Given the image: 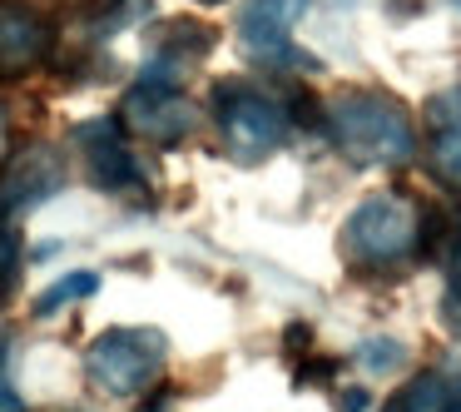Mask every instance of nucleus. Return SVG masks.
Wrapping results in <instances>:
<instances>
[{
	"mask_svg": "<svg viewBox=\"0 0 461 412\" xmlns=\"http://www.w3.org/2000/svg\"><path fill=\"white\" fill-rule=\"evenodd\" d=\"M382 412H451V378L447 372H417L407 388H397Z\"/></svg>",
	"mask_w": 461,
	"mask_h": 412,
	"instance_id": "ddd939ff",
	"label": "nucleus"
},
{
	"mask_svg": "<svg viewBox=\"0 0 461 412\" xmlns=\"http://www.w3.org/2000/svg\"><path fill=\"white\" fill-rule=\"evenodd\" d=\"M75 144L85 154V169H90L95 189L104 194H140L144 189V169L130 150V134L120 130L114 114H100V120H85L75 130Z\"/></svg>",
	"mask_w": 461,
	"mask_h": 412,
	"instance_id": "0eeeda50",
	"label": "nucleus"
},
{
	"mask_svg": "<svg viewBox=\"0 0 461 412\" xmlns=\"http://www.w3.org/2000/svg\"><path fill=\"white\" fill-rule=\"evenodd\" d=\"M402 343H392V338H372V343H362V352H357V362L362 368H372V372H397L402 368Z\"/></svg>",
	"mask_w": 461,
	"mask_h": 412,
	"instance_id": "f3484780",
	"label": "nucleus"
},
{
	"mask_svg": "<svg viewBox=\"0 0 461 412\" xmlns=\"http://www.w3.org/2000/svg\"><path fill=\"white\" fill-rule=\"evenodd\" d=\"M149 15H154V0H75L70 15L55 21V31H65L80 45H104L130 25L149 21Z\"/></svg>",
	"mask_w": 461,
	"mask_h": 412,
	"instance_id": "9b49d317",
	"label": "nucleus"
},
{
	"mask_svg": "<svg viewBox=\"0 0 461 412\" xmlns=\"http://www.w3.org/2000/svg\"><path fill=\"white\" fill-rule=\"evenodd\" d=\"M199 5H219V0H199Z\"/></svg>",
	"mask_w": 461,
	"mask_h": 412,
	"instance_id": "b1692460",
	"label": "nucleus"
},
{
	"mask_svg": "<svg viewBox=\"0 0 461 412\" xmlns=\"http://www.w3.org/2000/svg\"><path fill=\"white\" fill-rule=\"evenodd\" d=\"M213 120L223 150L239 164H258L293 134V95H278L258 80H219L213 85Z\"/></svg>",
	"mask_w": 461,
	"mask_h": 412,
	"instance_id": "7ed1b4c3",
	"label": "nucleus"
},
{
	"mask_svg": "<svg viewBox=\"0 0 461 412\" xmlns=\"http://www.w3.org/2000/svg\"><path fill=\"white\" fill-rule=\"evenodd\" d=\"M322 134L348 154L352 164H407L417 154V130L397 95L352 85L338 90L322 110Z\"/></svg>",
	"mask_w": 461,
	"mask_h": 412,
	"instance_id": "f257e3e1",
	"label": "nucleus"
},
{
	"mask_svg": "<svg viewBox=\"0 0 461 412\" xmlns=\"http://www.w3.org/2000/svg\"><path fill=\"white\" fill-rule=\"evenodd\" d=\"M338 253L352 273H397L421 259V204L407 194H372L348 214Z\"/></svg>",
	"mask_w": 461,
	"mask_h": 412,
	"instance_id": "f03ea898",
	"label": "nucleus"
},
{
	"mask_svg": "<svg viewBox=\"0 0 461 412\" xmlns=\"http://www.w3.org/2000/svg\"><path fill=\"white\" fill-rule=\"evenodd\" d=\"M169 338L159 328H104L85 348V372L110 398H140L164 378Z\"/></svg>",
	"mask_w": 461,
	"mask_h": 412,
	"instance_id": "20e7f679",
	"label": "nucleus"
},
{
	"mask_svg": "<svg viewBox=\"0 0 461 412\" xmlns=\"http://www.w3.org/2000/svg\"><path fill=\"white\" fill-rule=\"evenodd\" d=\"M451 412H461V378H451Z\"/></svg>",
	"mask_w": 461,
	"mask_h": 412,
	"instance_id": "4be33fe9",
	"label": "nucleus"
},
{
	"mask_svg": "<svg viewBox=\"0 0 461 412\" xmlns=\"http://www.w3.org/2000/svg\"><path fill=\"white\" fill-rule=\"evenodd\" d=\"M65 189V154L55 144H25L5 169H0V219H21L41 209L45 199Z\"/></svg>",
	"mask_w": 461,
	"mask_h": 412,
	"instance_id": "6e6552de",
	"label": "nucleus"
},
{
	"mask_svg": "<svg viewBox=\"0 0 461 412\" xmlns=\"http://www.w3.org/2000/svg\"><path fill=\"white\" fill-rule=\"evenodd\" d=\"M338 402H342L348 412H362V407H367V392H348V398H338Z\"/></svg>",
	"mask_w": 461,
	"mask_h": 412,
	"instance_id": "412c9836",
	"label": "nucleus"
},
{
	"mask_svg": "<svg viewBox=\"0 0 461 412\" xmlns=\"http://www.w3.org/2000/svg\"><path fill=\"white\" fill-rule=\"evenodd\" d=\"M21 229H15L11 219H0V308H11L15 288H21Z\"/></svg>",
	"mask_w": 461,
	"mask_h": 412,
	"instance_id": "2eb2a0df",
	"label": "nucleus"
},
{
	"mask_svg": "<svg viewBox=\"0 0 461 412\" xmlns=\"http://www.w3.org/2000/svg\"><path fill=\"white\" fill-rule=\"evenodd\" d=\"M100 293V273H90V269H80V273H65V279H55L50 288L35 298V318H50V313H60L65 303H75V298H95Z\"/></svg>",
	"mask_w": 461,
	"mask_h": 412,
	"instance_id": "4468645a",
	"label": "nucleus"
},
{
	"mask_svg": "<svg viewBox=\"0 0 461 412\" xmlns=\"http://www.w3.org/2000/svg\"><path fill=\"white\" fill-rule=\"evenodd\" d=\"M0 412H25L21 392L11 382V328H0Z\"/></svg>",
	"mask_w": 461,
	"mask_h": 412,
	"instance_id": "a211bd4d",
	"label": "nucleus"
},
{
	"mask_svg": "<svg viewBox=\"0 0 461 412\" xmlns=\"http://www.w3.org/2000/svg\"><path fill=\"white\" fill-rule=\"evenodd\" d=\"M312 11V0H243L239 11V41L253 60L263 65H298L293 50V31Z\"/></svg>",
	"mask_w": 461,
	"mask_h": 412,
	"instance_id": "1a4fd4ad",
	"label": "nucleus"
},
{
	"mask_svg": "<svg viewBox=\"0 0 461 412\" xmlns=\"http://www.w3.org/2000/svg\"><path fill=\"white\" fill-rule=\"evenodd\" d=\"M456 5H461V0H456Z\"/></svg>",
	"mask_w": 461,
	"mask_h": 412,
	"instance_id": "393cba45",
	"label": "nucleus"
},
{
	"mask_svg": "<svg viewBox=\"0 0 461 412\" xmlns=\"http://www.w3.org/2000/svg\"><path fill=\"white\" fill-rule=\"evenodd\" d=\"M5 130H11V124H5V105H0V150H5Z\"/></svg>",
	"mask_w": 461,
	"mask_h": 412,
	"instance_id": "5701e85b",
	"label": "nucleus"
},
{
	"mask_svg": "<svg viewBox=\"0 0 461 412\" xmlns=\"http://www.w3.org/2000/svg\"><path fill=\"white\" fill-rule=\"evenodd\" d=\"M213 45H219V35H213V25H203V21L164 25V35L154 41L149 60H144V80L149 85H174V90H179V80L194 75V65H199Z\"/></svg>",
	"mask_w": 461,
	"mask_h": 412,
	"instance_id": "9d476101",
	"label": "nucleus"
},
{
	"mask_svg": "<svg viewBox=\"0 0 461 412\" xmlns=\"http://www.w3.org/2000/svg\"><path fill=\"white\" fill-rule=\"evenodd\" d=\"M427 154L441 179L461 189V85L427 100Z\"/></svg>",
	"mask_w": 461,
	"mask_h": 412,
	"instance_id": "f8f14e48",
	"label": "nucleus"
},
{
	"mask_svg": "<svg viewBox=\"0 0 461 412\" xmlns=\"http://www.w3.org/2000/svg\"><path fill=\"white\" fill-rule=\"evenodd\" d=\"M441 269H447V288H441V323H447L451 338H461V233L451 239V249L441 253Z\"/></svg>",
	"mask_w": 461,
	"mask_h": 412,
	"instance_id": "dca6fc26",
	"label": "nucleus"
},
{
	"mask_svg": "<svg viewBox=\"0 0 461 412\" xmlns=\"http://www.w3.org/2000/svg\"><path fill=\"white\" fill-rule=\"evenodd\" d=\"M332 372H338V362H332V358H318V362H303V368H298V388H308V382H328Z\"/></svg>",
	"mask_w": 461,
	"mask_h": 412,
	"instance_id": "6ab92c4d",
	"label": "nucleus"
},
{
	"mask_svg": "<svg viewBox=\"0 0 461 412\" xmlns=\"http://www.w3.org/2000/svg\"><path fill=\"white\" fill-rule=\"evenodd\" d=\"M55 15L45 0H0V80H21L55 55Z\"/></svg>",
	"mask_w": 461,
	"mask_h": 412,
	"instance_id": "423d86ee",
	"label": "nucleus"
},
{
	"mask_svg": "<svg viewBox=\"0 0 461 412\" xmlns=\"http://www.w3.org/2000/svg\"><path fill=\"white\" fill-rule=\"evenodd\" d=\"M120 130L130 134V144H149V150H174V144H184L194 134V124H199V114H194V105L184 100L174 85H149L140 80L130 95L120 100Z\"/></svg>",
	"mask_w": 461,
	"mask_h": 412,
	"instance_id": "39448f33",
	"label": "nucleus"
},
{
	"mask_svg": "<svg viewBox=\"0 0 461 412\" xmlns=\"http://www.w3.org/2000/svg\"><path fill=\"white\" fill-rule=\"evenodd\" d=\"M308 343H312V328H308V323H293V328H288V352H303V358H308Z\"/></svg>",
	"mask_w": 461,
	"mask_h": 412,
	"instance_id": "aec40b11",
	"label": "nucleus"
}]
</instances>
